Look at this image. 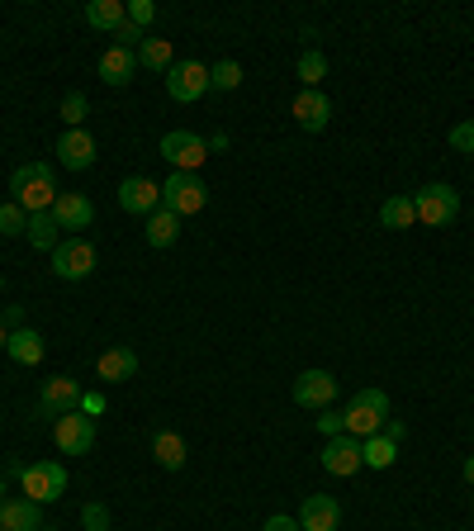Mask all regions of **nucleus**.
<instances>
[{"mask_svg":"<svg viewBox=\"0 0 474 531\" xmlns=\"http://www.w3.org/2000/svg\"><path fill=\"white\" fill-rule=\"evenodd\" d=\"M10 190H15V204L24 209V214H48V209H53V200H57L53 166H48V162H24L15 171Z\"/></svg>","mask_w":474,"mask_h":531,"instance_id":"nucleus-1","label":"nucleus"},{"mask_svg":"<svg viewBox=\"0 0 474 531\" xmlns=\"http://www.w3.org/2000/svg\"><path fill=\"white\" fill-rule=\"evenodd\" d=\"M10 475L19 479V494L29 498V503H57V498L67 494V470L57 465V460H29V465H10Z\"/></svg>","mask_w":474,"mask_h":531,"instance_id":"nucleus-2","label":"nucleus"},{"mask_svg":"<svg viewBox=\"0 0 474 531\" xmlns=\"http://www.w3.org/2000/svg\"><path fill=\"white\" fill-rule=\"evenodd\" d=\"M384 422H389V394L384 389H361V394H351L347 403V437L365 441L384 432Z\"/></svg>","mask_w":474,"mask_h":531,"instance_id":"nucleus-3","label":"nucleus"},{"mask_svg":"<svg viewBox=\"0 0 474 531\" xmlns=\"http://www.w3.org/2000/svg\"><path fill=\"white\" fill-rule=\"evenodd\" d=\"M209 204V185L195 176V171H176L171 181H162V209H171L176 219H190Z\"/></svg>","mask_w":474,"mask_h":531,"instance_id":"nucleus-4","label":"nucleus"},{"mask_svg":"<svg viewBox=\"0 0 474 531\" xmlns=\"http://www.w3.org/2000/svg\"><path fill=\"white\" fill-rule=\"evenodd\" d=\"M413 209H418V223H427V228H446V223H456L460 214V190L456 185H422L418 195H413Z\"/></svg>","mask_w":474,"mask_h":531,"instance_id":"nucleus-5","label":"nucleus"},{"mask_svg":"<svg viewBox=\"0 0 474 531\" xmlns=\"http://www.w3.org/2000/svg\"><path fill=\"white\" fill-rule=\"evenodd\" d=\"M162 157L176 166V171H195V176H200L204 157H209V143L190 129H171V133H162Z\"/></svg>","mask_w":474,"mask_h":531,"instance_id":"nucleus-6","label":"nucleus"},{"mask_svg":"<svg viewBox=\"0 0 474 531\" xmlns=\"http://www.w3.org/2000/svg\"><path fill=\"white\" fill-rule=\"evenodd\" d=\"M95 271V247L86 238H62L53 247V275L57 280H86Z\"/></svg>","mask_w":474,"mask_h":531,"instance_id":"nucleus-7","label":"nucleus"},{"mask_svg":"<svg viewBox=\"0 0 474 531\" xmlns=\"http://www.w3.org/2000/svg\"><path fill=\"white\" fill-rule=\"evenodd\" d=\"M53 441L62 456H86L95 446V418H86L81 408H76V413H62V418L53 422Z\"/></svg>","mask_w":474,"mask_h":531,"instance_id":"nucleus-8","label":"nucleus"},{"mask_svg":"<svg viewBox=\"0 0 474 531\" xmlns=\"http://www.w3.org/2000/svg\"><path fill=\"white\" fill-rule=\"evenodd\" d=\"M166 95L181 100V105L209 95V67H200V62H176V67L166 72Z\"/></svg>","mask_w":474,"mask_h":531,"instance_id":"nucleus-9","label":"nucleus"},{"mask_svg":"<svg viewBox=\"0 0 474 531\" xmlns=\"http://www.w3.org/2000/svg\"><path fill=\"white\" fill-rule=\"evenodd\" d=\"M332 399H337V375L332 370H304L299 380H294V403L299 408H332Z\"/></svg>","mask_w":474,"mask_h":531,"instance_id":"nucleus-10","label":"nucleus"},{"mask_svg":"<svg viewBox=\"0 0 474 531\" xmlns=\"http://www.w3.org/2000/svg\"><path fill=\"white\" fill-rule=\"evenodd\" d=\"M318 460H323V470L337 475V479H351L356 470H365L361 441L347 437V432H342V437H328V446H323V456H318Z\"/></svg>","mask_w":474,"mask_h":531,"instance_id":"nucleus-11","label":"nucleus"},{"mask_svg":"<svg viewBox=\"0 0 474 531\" xmlns=\"http://www.w3.org/2000/svg\"><path fill=\"white\" fill-rule=\"evenodd\" d=\"M299 531H337L342 527V503L332 494H309L299 503Z\"/></svg>","mask_w":474,"mask_h":531,"instance_id":"nucleus-12","label":"nucleus"},{"mask_svg":"<svg viewBox=\"0 0 474 531\" xmlns=\"http://www.w3.org/2000/svg\"><path fill=\"white\" fill-rule=\"evenodd\" d=\"M119 209L124 214H157L162 209V185L147 181V176H128L124 185H119Z\"/></svg>","mask_w":474,"mask_h":531,"instance_id":"nucleus-13","label":"nucleus"},{"mask_svg":"<svg viewBox=\"0 0 474 531\" xmlns=\"http://www.w3.org/2000/svg\"><path fill=\"white\" fill-rule=\"evenodd\" d=\"M38 408H43L48 418H62V413H76V408H81V385H76L72 375H53V380H43V394H38Z\"/></svg>","mask_w":474,"mask_h":531,"instance_id":"nucleus-14","label":"nucleus"},{"mask_svg":"<svg viewBox=\"0 0 474 531\" xmlns=\"http://www.w3.org/2000/svg\"><path fill=\"white\" fill-rule=\"evenodd\" d=\"M53 219H57V228H67V233L81 238V228H91V219H95V204L86 195H76V190H57Z\"/></svg>","mask_w":474,"mask_h":531,"instance_id":"nucleus-15","label":"nucleus"},{"mask_svg":"<svg viewBox=\"0 0 474 531\" xmlns=\"http://www.w3.org/2000/svg\"><path fill=\"white\" fill-rule=\"evenodd\" d=\"M290 114L304 133H323L328 129V119H332V100L323 91H299L294 95V105H290Z\"/></svg>","mask_w":474,"mask_h":531,"instance_id":"nucleus-16","label":"nucleus"},{"mask_svg":"<svg viewBox=\"0 0 474 531\" xmlns=\"http://www.w3.org/2000/svg\"><path fill=\"white\" fill-rule=\"evenodd\" d=\"M95 138L86 129H67L62 138H57V162L67 166V171H86V166H95Z\"/></svg>","mask_w":474,"mask_h":531,"instance_id":"nucleus-17","label":"nucleus"},{"mask_svg":"<svg viewBox=\"0 0 474 531\" xmlns=\"http://www.w3.org/2000/svg\"><path fill=\"white\" fill-rule=\"evenodd\" d=\"M133 375H138V351L133 347L100 351V361H95V380H100V385H124Z\"/></svg>","mask_w":474,"mask_h":531,"instance_id":"nucleus-18","label":"nucleus"},{"mask_svg":"<svg viewBox=\"0 0 474 531\" xmlns=\"http://www.w3.org/2000/svg\"><path fill=\"white\" fill-rule=\"evenodd\" d=\"M95 72H100V81H105V86H128V81H133V72H138V53H128V48H119V43H114V48H105V53H100V67H95Z\"/></svg>","mask_w":474,"mask_h":531,"instance_id":"nucleus-19","label":"nucleus"},{"mask_svg":"<svg viewBox=\"0 0 474 531\" xmlns=\"http://www.w3.org/2000/svg\"><path fill=\"white\" fill-rule=\"evenodd\" d=\"M43 527V508L29 498H10L5 513H0V531H38Z\"/></svg>","mask_w":474,"mask_h":531,"instance_id":"nucleus-20","label":"nucleus"},{"mask_svg":"<svg viewBox=\"0 0 474 531\" xmlns=\"http://www.w3.org/2000/svg\"><path fill=\"white\" fill-rule=\"evenodd\" d=\"M128 19V0H91L86 5V24L100 34H119V24Z\"/></svg>","mask_w":474,"mask_h":531,"instance_id":"nucleus-21","label":"nucleus"},{"mask_svg":"<svg viewBox=\"0 0 474 531\" xmlns=\"http://www.w3.org/2000/svg\"><path fill=\"white\" fill-rule=\"evenodd\" d=\"M5 351H10V361H19V366H38L43 351H48V342H43L34 328H15L10 342H5Z\"/></svg>","mask_w":474,"mask_h":531,"instance_id":"nucleus-22","label":"nucleus"},{"mask_svg":"<svg viewBox=\"0 0 474 531\" xmlns=\"http://www.w3.org/2000/svg\"><path fill=\"white\" fill-rule=\"evenodd\" d=\"M152 456H157V465H162V470H185V456H190V451H185V437L181 432H157V437H152Z\"/></svg>","mask_w":474,"mask_h":531,"instance_id":"nucleus-23","label":"nucleus"},{"mask_svg":"<svg viewBox=\"0 0 474 531\" xmlns=\"http://www.w3.org/2000/svg\"><path fill=\"white\" fill-rule=\"evenodd\" d=\"M361 460H365V470H389V465L399 460V441L375 432V437L361 441Z\"/></svg>","mask_w":474,"mask_h":531,"instance_id":"nucleus-24","label":"nucleus"},{"mask_svg":"<svg viewBox=\"0 0 474 531\" xmlns=\"http://www.w3.org/2000/svg\"><path fill=\"white\" fill-rule=\"evenodd\" d=\"M147 247H157V252H162V247H171V242L181 238V219H176V214H171V209H157V214H147Z\"/></svg>","mask_w":474,"mask_h":531,"instance_id":"nucleus-25","label":"nucleus"},{"mask_svg":"<svg viewBox=\"0 0 474 531\" xmlns=\"http://www.w3.org/2000/svg\"><path fill=\"white\" fill-rule=\"evenodd\" d=\"M380 223H384V228H394V233H403V228H413V223H418L413 195H389V200L380 204Z\"/></svg>","mask_w":474,"mask_h":531,"instance_id":"nucleus-26","label":"nucleus"},{"mask_svg":"<svg viewBox=\"0 0 474 531\" xmlns=\"http://www.w3.org/2000/svg\"><path fill=\"white\" fill-rule=\"evenodd\" d=\"M57 233H62V228H57V219H53V209H48V214H29V228H24V238L34 242L38 252H53L57 242Z\"/></svg>","mask_w":474,"mask_h":531,"instance_id":"nucleus-27","label":"nucleus"},{"mask_svg":"<svg viewBox=\"0 0 474 531\" xmlns=\"http://www.w3.org/2000/svg\"><path fill=\"white\" fill-rule=\"evenodd\" d=\"M138 67L171 72V67H176V53H171V43H166V38H143V48H138Z\"/></svg>","mask_w":474,"mask_h":531,"instance_id":"nucleus-28","label":"nucleus"},{"mask_svg":"<svg viewBox=\"0 0 474 531\" xmlns=\"http://www.w3.org/2000/svg\"><path fill=\"white\" fill-rule=\"evenodd\" d=\"M323 76H328V57L318 53V48H304L299 53V81H304V91H318Z\"/></svg>","mask_w":474,"mask_h":531,"instance_id":"nucleus-29","label":"nucleus"},{"mask_svg":"<svg viewBox=\"0 0 474 531\" xmlns=\"http://www.w3.org/2000/svg\"><path fill=\"white\" fill-rule=\"evenodd\" d=\"M62 124L67 129H86V114H91V100H86V91H67L62 95Z\"/></svg>","mask_w":474,"mask_h":531,"instance_id":"nucleus-30","label":"nucleus"},{"mask_svg":"<svg viewBox=\"0 0 474 531\" xmlns=\"http://www.w3.org/2000/svg\"><path fill=\"white\" fill-rule=\"evenodd\" d=\"M242 86V67L237 62H214L209 67V91H237Z\"/></svg>","mask_w":474,"mask_h":531,"instance_id":"nucleus-31","label":"nucleus"},{"mask_svg":"<svg viewBox=\"0 0 474 531\" xmlns=\"http://www.w3.org/2000/svg\"><path fill=\"white\" fill-rule=\"evenodd\" d=\"M24 228H29V214H24V209H19L15 200H5V204H0V233H10V238H19Z\"/></svg>","mask_w":474,"mask_h":531,"instance_id":"nucleus-32","label":"nucleus"},{"mask_svg":"<svg viewBox=\"0 0 474 531\" xmlns=\"http://www.w3.org/2000/svg\"><path fill=\"white\" fill-rule=\"evenodd\" d=\"M81 527L86 531H110V508H105V503H86V508H81Z\"/></svg>","mask_w":474,"mask_h":531,"instance_id":"nucleus-33","label":"nucleus"},{"mask_svg":"<svg viewBox=\"0 0 474 531\" xmlns=\"http://www.w3.org/2000/svg\"><path fill=\"white\" fill-rule=\"evenodd\" d=\"M313 422H318L323 437H342L347 432V413H337V408H323V418H313Z\"/></svg>","mask_w":474,"mask_h":531,"instance_id":"nucleus-34","label":"nucleus"},{"mask_svg":"<svg viewBox=\"0 0 474 531\" xmlns=\"http://www.w3.org/2000/svg\"><path fill=\"white\" fill-rule=\"evenodd\" d=\"M152 19H157V5H152V0H128V24L147 29Z\"/></svg>","mask_w":474,"mask_h":531,"instance_id":"nucleus-35","label":"nucleus"},{"mask_svg":"<svg viewBox=\"0 0 474 531\" xmlns=\"http://www.w3.org/2000/svg\"><path fill=\"white\" fill-rule=\"evenodd\" d=\"M114 38H119V48H128V53H133V48H143V29H138V24H128V19H124V24H119V34H114Z\"/></svg>","mask_w":474,"mask_h":531,"instance_id":"nucleus-36","label":"nucleus"},{"mask_svg":"<svg viewBox=\"0 0 474 531\" xmlns=\"http://www.w3.org/2000/svg\"><path fill=\"white\" fill-rule=\"evenodd\" d=\"M451 147H456V152H474V124H470V119L451 129Z\"/></svg>","mask_w":474,"mask_h":531,"instance_id":"nucleus-37","label":"nucleus"},{"mask_svg":"<svg viewBox=\"0 0 474 531\" xmlns=\"http://www.w3.org/2000/svg\"><path fill=\"white\" fill-rule=\"evenodd\" d=\"M81 413H86V418L105 413V394H81Z\"/></svg>","mask_w":474,"mask_h":531,"instance_id":"nucleus-38","label":"nucleus"},{"mask_svg":"<svg viewBox=\"0 0 474 531\" xmlns=\"http://www.w3.org/2000/svg\"><path fill=\"white\" fill-rule=\"evenodd\" d=\"M261 531H299V522H294V517H280V513H275V517H266V527H261Z\"/></svg>","mask_w":474,"mask_h":531,"instance_id":"nucleus-39","label":"nucleus"},{"mask_svg":"<svg viewBox=\"0 0 474 531\" xmlns=\"http://www.w3.org/2000/svg\"><path fill=\"white\" fill-rule=\"evenodd\" d=\"M0 323H5L10 332H15V328H24V309H19V304H10V309L0 313Z\"/></svg>","mask_w":474,"mask_h":531,"instance_id":"nucleus-40","label":"nucleus"},{"mask_svg":"<svg viewBox=\"0 0 474 531\" xmlns=\"http://www.w3.org/2000/svg\"><path fill=\"white\" fill-rule=\"evenodd\" d=\"M384 437L403 441V437H408V427H403V422H394V418H389V422H384Z\"/></svg>","mask_w":474,"mask_h":531,"instance_id":"nucleus-41","label":"nucleus"},{"mask_svg":"<svg viewBox=\"0 0 474 531\" xmlns=\"http://www.w3.org/2000/svg\"><path fill=\"white\" fill-rule=\"evenodd\" d=\"M465 484H474V456L465 460Z\"/></svg>","mask_w":474,"mask_h":531,"instance_id":"nucleus-42","label":"nucleus"},{"mask_svg":"<svg viewBox=\"0 0 474 531\" xmlns=\"http://www.w3.org/2000/svg\"><path fill=\"white\" fill-rule=\"evenodd\" d=\"M5 342H10V328H5V323H0V351H5Z\"/></svg>","mask_w":474,"mask_h":531,"instance_id":"nucleus-43","label":"nucleus"},{"mask_svg":"<svg viewBox=\"0 0 474 531\" xmlns=\"http://www.w3.org/2000/svg\"><path fill=\"white\" fill-rule=\"evenodd\" d=\"M5 503H10V498H5V479H0V513H5Z\"/></svg>","mask_w":474,"mask_h":531,"instance_id":"nucleus-44","label":"nucleus"},{"mask_svg":"<svg viewBox=\"0 0 474 531\" xmlns=\"http://www.w3.org/2000/svg\"><path fill=\"white\" fill-rule=\"evenodd\" d=\"M38 531H57V527H38Z\"/></svg>","mask_w":474,"mask_h":531,"instance_id":"nucleus-45","label":"nucleus"},{"mask_svg":"<svg viewBox=\"0 0 474 531\" xmlns=\"http://www.w3.org/2000/svg\"><path fill=\"white\" fill-rule=\"evenodd\" d=\"M0 290H5V280H0Z\"/></svg>","mask_w":474,"mask_h":531,"instance_id":"nucleus-46","label":"nucleus"}]
</instances>
